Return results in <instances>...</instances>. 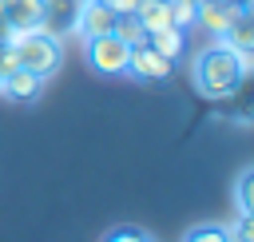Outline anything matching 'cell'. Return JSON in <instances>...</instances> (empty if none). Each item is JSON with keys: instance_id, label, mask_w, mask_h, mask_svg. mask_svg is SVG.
Returning a JSON list of instances; mask_svg holds the SVG:
<instances>
[{"instance_id": "6da1fadb", "label": "cell", "mask_w": 254, "mask_h": 242, "mask_svg": "<svg viewBox=\"0 0 254 242\" xmlns=\"http://www.w3.org/2000/svg\"><path fill=\"white\" fill-rule=\"evenodd\" d=\"M194 87L206 99H230L242 87V71H238L234 48H226L222 40H214L210 48H202L194 56Z\"/></svg>"}, {"instance_id": "7a4b0ae2", "label": "cell", "mask_w": 254, "mask_h": 242, "mask_svg": "<svg viewBox=\"0 0 254 242\" xmlns=\"http://www.w3.org/2000/svg\"><path fill=\"white\" fill-rule=\"evenodd\" d=\"M8 40H12V48H16L20 67L32 71V75H40V79H48V75L60 67V60H64L60 40L48 36V32H12Z\"/></svg>"}, {"instance_id": "3957f363", "label": "cell", "mask_w": 254, "mask_h": 242, "mask_svg": "<svg viewBox=\"0 0 254 242\" xmlns=\"http://www.w3.org/2000/svg\"><path fill=\"white\" fill-rule=\"evenodd\" d=\"M83 44H87V63H91L99 75H127V56H131V48H127L115 32L91 36V40H83Z\"/></svg>"}, {"instance_id": "277c9868", "label": "cell", "mask_w": 254, "mask_h": 242, "mask_svg": "<svg viewBox=\"0 0 254 242\" xmlns=\"http://www.w3.org/2000/svg\"><path fill=\"white\" fill-rule=\"evenodd\" d=\"M111 28H115V12H111L103 0H87V4H79L75 24H71V32H79L83 40H91V36H107Z\"/></svg>"}, {"instance_id": "5b68a950", "label": "cell", "mask_w": 254, "mask_h": 242, "mask_svg": "<svg viewBox=\"0 0 254 242\" xmlns=\"http://www.w3.org/2000/svg\"><path fill=\"white\" fill-rule=\"evenodd\" d=\"M127 71H131L135 79H167V75L175 71V63L163 60L151 44H139V48H131V56H127Z\"/></svg>"}, {"instance_id": "8992f818", "label": "cell", "mask_w": 254, "mask_h": 242, "mask_svg": "<svg viewBox=\"0 0 254 242\" xmlns=\"http://www.w3.org/2000/svg\"><path fill=\"white\" fill-rule=\"evenodd\" d=\"M8 32H40L44 20V0H0Z\"/></svg>"}, {"instance_id": "52a82bcc", "label": "cell", "mask_w": 254, "mask_h": 242, "mask_svg": "<svg viewBox=\"0 0 254 242\" xmlns=\"http://www.w3.org/2000/svg\"><path fill=\"white\" fill-rule=\"evenodd\" d=\"M242 12V4H218V0H198L194 4V24H202L210 36H222L230 24H234V16Z\"/></svg>"}, {"instance_id": "ba28073f", "label": "cell", "mask_w": 254, "mask_h": 242, "mask_svg": "<svg viewBox=\"0 0 254 242\" xmlns=\"http://www.w3.org/2000/svg\"><path fill=\"white\" fill-rule=\"evenodd\" d=\"M75 12H79V0H44V20H40V32H48V36H64V32H71V24H75Z\"/></svg>"}, {"instance_id": "9c48e42d", "label": "cell", "mask_w": 254, "mask_h": 242, "mask_svg": "<svg viewBox=\"0 0 254 242\" xmlns=\"http://www.w3.org/2000/svg\"><path fill=\"white\" fill-rule=\"evenodd\" d=\"M135 20L143 24V32H147V36H151V32L171 28V0H139Z\"/></svg>"}, {"instance_id": "30bf717a", "label": "cell", "mask_w": 254, "mask_h": 242, "mask_svg": "<svg viewBox=\"0 0 254 242\" xmlns=\"http://www.w3.org/2000/svg\"><path fill=\"white\" fill-rule=\"evenodd\" d=\"M226 48H234V52H250L254 48V28H250V8H242L238 16H234V24L218 36Z\"/></svg>"}, {"instance_id": "8fae6325", "label": "cell", "mask_w": 254, "mask_h": 242, "mask_svg": "<svg viewBox=\"0 0 254 242\" xmlns=\"http://www.w3.org/2000/svg\"><path fill=\"white\" fill-rule=\"evenodd\" d=\"M40 87H44V79H40V75H32V71L16 67L12 75H4V91H0V95H12V99H32V95H40Z\"/></svg>"}, {"instance_id": "7c38bea8", "label": "cell", "mask_w": 254, "mask_h": 242, "mask_svg": "<svg viewBox=\"0 0 254 242\" xmlns=\"http://www.w3.org/2000/svg\"><path fill=\"white\" fill-rule=\"evenodd\" d=\"M183 36H187V32H179V28H163V32H151V36H147V44H151L163 60H171V63H175V60L183 56V48H187V44H183Z\"/></svg>"}, {"instance_id": "4fadbf2b", "label": "cell", "mask_w": 254, "mask_h": 242, "mask_svg": "<svg viewBox=\"0 0 254 242\" xmlns=\"http://www.w3.org/2000/svg\"><path fill=\"white\" fill-rule=\"evenodd\" d=\"M127 48H139V44H147V32H143V24L135 20V12H123V16H115V28H111Z\"/></svg>"}, {"instance_id": "5bb4252c", "label": "cell", "mask_w": 254, "mask_h": 242, "mask_svg": "<svg viewBox=\"0 0 254 242\" xmlns=\"http://www.w3.org/2000/svg\"><path fill=\"white\" fill-rule=\"evenodd\" d=\"M234 202H238V214H254V171L250 167L234 182Z\"/></svg>"}, {"instance_id": "9a60e30c", "label": "cell", "mask_w": 254, "mask_h": 242, "mask_svg": "<svg viewBox=\"0 0 254 242\" xmlns=\"http://www.w3.org/2000/svg\"><path fill=\"white\" fill-rule=\"evenodd\" d=\"M183 242H230V238H226V226L202 222V226H190V230L183 234Z\"/></svg>"}, {"instance_id": "2e32d148", "label": "cell", "mask_w": 254, "mask_h": 242, "mask_svg": "<svg viewBox=\"0 0 254 242\" xmlns=\"http://www.w3.org/2000/svg\"><path fill=\"white\" fill-rule=\"evenodd\" d=\"M194 4H198V0H171V28L187 32V28L194 24Z\"/></svg>"}, {"instance_id": "e0dca14e", "label": "cell", "mask_w": 254, "mask_h": 242, "mask_svg": "<svg viewBox=\"0 0 254 242\" xmlns=\"http://www.w3.org/2000/svg\"><path fill=\"white\" fill-rule=\"evenodd\" d=\"M230 242H254V214H238L234 226H226Z\"/></svg>"}, {"instance_id": "ac0fdd59", "label": "cell", "mask_w": 254, "mask_h": 242, "mask_svg": "<svg viewBox=\"0 0 254 242\" xmlns=\"http://www.w3.org/2000/svg\"><path fill=\"white\" fill-rule=\"evenodd\" d=\"M103 242H151V238H147L139 226H115V230H111Z\"/></svg>"}, {"instance_id": "d6986e66", "label": "cell", "mask_w": 254, "mask_h": 242, "mask_svg": "<svg viewBox=\"0 0 254 242\" xmlns=\"http://www.w3.org/2000/svg\"><path fill=\"white\" fill-rule=\"evenodd\" d=\"M20 67V60H16V48H12V40H0V75H12Z\"/></svg>"}, {"instance_id": "ffe728a7", "label": "cell", "mask_w": 254, "mask_h": 242, "mask_svg": "<svg viewBox=\"0 0 254 242\" xmlns=\"http://www.w3.org/2000/svg\"><path fill=\"white\" fill-rule=\"evenodd\" d=\"M103 4H107L115 16H123V12H135V8H139V0H103Z\"/></svg>"}, {"instance_id": "44dd1931", "label": "cell", "mask_w": 254, "mask_h": 242, "mask_svg": "<svg viewBox=\"0 0 254 242\" xmlns=\"http://www.w3.org/2000/svg\"><path fill=\"white\" fill-rule=\"evenodd\" d=\"M218 4H238V0H218Z\"/></svg>"}, {"instance_id": "7402d4cb", "label": "cell", "mask_w": 254, "mask_h": 242, "mask_svg": "<svg viewBox=\"0 0 254 242\" xmlns=\"http://www.w3.org/2000/svg\"><path fill=\"white\" fill-rule=\"evenodd\" d=\"M0 91H4V75H0Z\"/></svg>"}, {"instance_id": "603a6c76", "label": "cell", "mask_w": 254, "mask_h": 242, "mask_svg": "<svg viewBox=\"0 0 254 242\" xmlns=\"http://www.w3.org/2000/svg\"><path fill=\"white\" fill-rule=\"evenodd\" d=\"M79 4H87V0H79Z\"/></svg>"}]
</instances>
